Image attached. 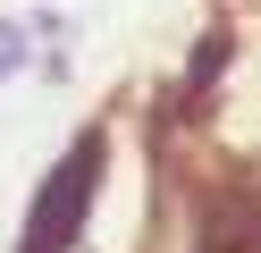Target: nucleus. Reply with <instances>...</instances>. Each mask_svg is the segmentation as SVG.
<instances>
[{"label":"nucleus","instance_id":"f03ea898","mask_svg":"<svg viewBox=\"0 0 261 253\" xmlns=\"http://www.w3.org/2000/svg\"><path fill=\"white\" fill-rule=\"evenodd\" d=\"M17 67H25V34H17V26H0V76H17Z\"/></svg>","mask_w":261,"mask_h":253},{"label":"nucleus","instance_id":"7ed1b4c3","mask_svg":"<svg viewBox=\"0 0 261 253\" xmlns=\"http://www.w3.org/2000/svg\"><path fill=\"white\" fill-rule=\"evenodd\" d=\"M236 253H261V245H236Z\"/></svg>","mask_w":261,"mask_h":253},{"label":"nucleus","instance_id":"f257e3e1","mask_svg":"<svg viewBox=\"0 0 261 253\" xmlns=\"http://www.w3.org/2000/svg\"><path fill=\"white\" fill-rule=\"evenodd\" d=\"M93 177H101V144H76L68 160L51 169V186H42L34 219H25V253H68V228H85Z\"/></svg>","mask_w":261,"mask_h":253}]
</instances>
